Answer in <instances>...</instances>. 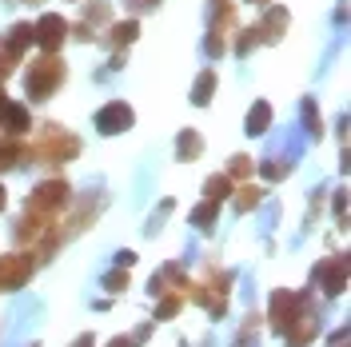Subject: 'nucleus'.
<instances>
[{"label": "nucleus", "instance_id": "obj_21", "mask_svg": "<svg viewBox=\"0 0 351 347\" xmlns=\"http://www.w3.org/2000/svg\"><path fill=\"white\" fill-rule=\"evenodd\" d=\"M300 112H304L307 136H311V140H319V136H324V124H319V108H315V100H311V96H304V100H300Z\"/></svg>", "mask_w": 351, "mask_h": 347}, {"label": "nucleus", "instance_id": "obj_18", "mask_svg": "<svg viewBox=\"0 0 351 347\" xmlns=\"http://www.w3.org/2000/svg\"><path fill=\"white\" fill-rule=\"evenodd\" d=\"M212 92H216V72L212 68H204L196 76V84H192V104L204 108V104H212Z\"/></svg>", "mask_w": 351, "mask_h": 347}, {"label": "nucleus", "instance_id": "obj_22", "mask_svg": "<svg viewBox=\"0 0 351 347\" xmlns=\"http://www.w3.org/2000/svg\"><path fill=\"white\" fill-rule=\"evenodd\" d=\"M16 64H21V52L8 40H0V80H8V76L16 72Z\"/></svg>", "mask_w": 351, "mask_h": 347}, {"label": "nucleus", "instance_id": "obj_23", "mask_svg": "<svg viewBox=\"0 0 351 347\" xmlns=\"http://www.w3.org/2000/svg\"><path fill=\"white\" fill-rule=\"evenodd\" d=\"M263 200L260 188H252V184H243V188H236V212H252L256 204Z\"/></svg>", "mask_w": 351, "mask_h": 347}, {"label": "nucleus", "instance_id": "obj_28", "mask_svg": "<svg viewBox=\"0 0 351 347\" xmlns=\"http://www.w3.org/2000/svg\"><path fill=\"white\" fill-rule=\"evenodd\" d=\"M256 44H260L256 28H243V32H240V40H236V56H247V52H252Z\"/></svg>", "mask_w": 351, "mask_h": 347}, {"label": "nucleus", "instance_id": "obj_32", "mask_svg": "<svg viewBox=\"0 0 351 347\" xmlns=\"http://www.w3.org/2000/svg\"><path fill=\"white\" fill-rule=\"evenodd\" d=\"M331 204H335V224H348V195L335 192L331 195Z\"/></svg>", "mask_w": 351, "mask_h": 347}, {"label": "nucleus", "instance_id": "obj_34", "mask_svg": "<svg viewBox=\"0 0 351 347\" xmlns=\"http://www.w3.org/2000/svg\"><path fill=\"white\" fill-rule=\"evenodd\" d=\"M140 344V339H136V335H120V339H112L108 347H136Z\"/></svg>", "mask_w": 351, "mask_h": 347}, {"label": "nucleus", "instance_id": "obj_16", "mask_svg": "<svg viewBox=\"0 0 351 347\" xmlns=\"http://www.w3.org/2000/svg\"><path fill=\"white\" fill-rule=\"evenodd\" d=\"M24 160H28V148L21 140H4L0 144V172H16V168H24Z\"/></svg>", "mask_w": 351, "mask_h": 347}, {"label": "nucleus", "instance_id": "obj_1", "mask_svg": "<svg viewBox=\"0 0 351 347\" xmlns=\"http://www.w3.org/2000/svg\"><path fill=\"white\" fill-rule=\"evenodd\" d=\"M64 76H68L64 60L40 52V60H32V64L24 68V96L28 100H52L60 92V84H64Z\"/></svg>", "mask_w": 351, "mask_h": 347}, {"label": "nucleus", "instance_id": "obj_3", "mask_svg": "<svg viewBox=\"0 0 351 347\" xmlns=\"http://www.w3.org/2000/svg\"><path fill=\"white\" fill-rule=\"evenodd\" d=\"M68 200H72V188H68L64 180H44V184H36V188H32L28 204H24V212L56 216L60 208H68Z\"/></svg>", "mask_w": 351, "mask_h": 347}, {"label": "nucleus", "instance_id": "obj_9", "mask_svg": "<svg viewBox=\"0 0 351 347\" xmlns=\"http://www.w3.org/2000/svg\"><path fill=\"white\" fill-rule=\"evenodd\" d=\"M307 296H295V291H276L271 296V304H267V320H271V331H280L284 335L287 327H291V320H295V311L304 307Z\"/></svg>", "mask_w": 351, "mask_h": 347}, {"label": "nucleus", "instance_id": "obj_13", "mask_svg": "<svg viewBox=\"0 0 351 347\" xmlns=\"http://www.w3.org/2000/svg\"><path fill=\"white\" fill-rule=\"evenodd\" d=\"M315 331H319V320H315V311L304 300V307H300V327H287L284 339H287V347H307L315 339Z\"/></svg>", "mask_w": 351, "mask_h": 347}, {"label": "nucleus", "instance_id": "obj_2", "mask_svg": "<svg viewBox=\"0 0 351 347\" xmlns=\"http://www.w3.org/2000/svg\"><path fill=\"white\" fill-rule=\"evenodd\" d=\"M80 152V140L64 132L60 124H44L40 128V140H36V160L44 164H68L72 156Z\"/></svg>", "mask_w": 351, "mask_h": 347}, {"label": "nucleus", "instance_id": "obj_19", "mask_svg": "<svg viewBox=\"0 0 351 347\" xmlns=\"http://www.w3.org/2000/svg\"><path fill=\"white\" fill-rule=\"evenodd\" d=\"M136 36H140V21H120V24H112V32H108V40L116 44L120 52H124Z\"/></svg>", "mask_w": 351, "mask_h": 347}, {"label": "nucleus", "instance_id": "obj_8", "mask_svg": "<svg viewBox=\"0 0 351 347\" xmlns=\"http://www.w3.org/2000/svg\"><path fill=\"white\" fill-rule=\"evenodd\" d=\"M311 280H315V287H319L324 296H339V291L348 287V260H343V256H328V260L315 267Z\"/></svg>", "mask_w": 351, "mask_h": 347}, {"label": "nucleus", "instance_id": "obj_20", "mask_svg": "<svg viewBox=\"0 0 351 347\" xmlns=\"http://www.w3.org/2000/svg\"><path fill=\"white\" fill-rule=\"evenodd\" d=\"M204 192H208L204 200H216V204H219V200H228V195L236 192V184H232V180H228L223 172H216V176H208V184H204Z\"/></svg>", "mask_w": 351, "mask_h": 347}, {"label": "nucleus", "instance_id": "obj_38", "mask_svg": "<svg viewBox=\"0 0 351 347\" xmlns=\"http://www.w3.org/2000/svg\"><path fill=\"white\" fill-rule=\"evenodd\" d=\"M4 100H8V96H4V88H0V104H4Z\"/></svg>", "mask_w": 351, "mask_h": 347}, {"label": "nucleus", "instance_id": "obj_24", "mask_svg": "<svg viewBox=\"0 0 351 347\" xmlns=\"http://www.w3.org/2000/svg\"><path fill=\"white\" fill-rule=\"evenodd\" d=\"M108 21H112L108 0H96V4H88V8H84V21H80V24L88 28V24H108Z\"/></svg>", "mask_w": 351, "mask_h": 347}, {"label": "nucleus", "instance_id": "obj_11", "mask_svg": "<svg viewBox=\"0 0 351 347\" xmlns=\"http://www.w3.org/2000/svg\"><path fill=\"white\" fill-rule=\"evenodd\" d=\"M232 28H236V4L232 0H208V32L228 40Z\"/></svg>", "mask_w": 351, "mask_h": 347}, {"label": "nucleus", "instance_id": "obj_4", "mask_svg": "<svg viewBox=\"0 0 351 347\" xmlns=\"http://www.w3.org/2000/svg\"><path fill=\"white\" fill-rule=\"evenodd\" d=\"M232 280H236L232 272H212V276H208L204 283H196V291H192V296H196V304H204V307H208V311L219 320V315L228 311L223 296L232 291Z\"/></svg>", "mask_w": 351, "mask_h": 347}, {"label": "nucleus", "instance_id": "obj_14", "mask_svg": "<svg viewBox=\"0 0 351 347\" xmlns=\"http://www.w3.org/2000/svg\"><path fill=\"white\" fill-rule=\"evenodd\" d=\"M199 156H204V136H199L196 128H184L176 136V160H180V164H192Z\"/></svg>", "mask_w": 351, "mask_h": 347}, {"label": "nucleus", "instance_id": "obj_35", "mask_svg": "<svg viewBox=\"0 0 351 347\" xmlns=\"http://www.w3.org/2000/svg\"><path fill=\"white\" fill-rule=\"evenodd\" d=\"M72 347H96V335H92V331H84V335H80Z\"/></svg>", "mask_w": 351, "mask_h": 347}, {"label": "nucleus", "instance_id": "obj_37", "mask_svg": "<svg viewBox=\"0 0 351 347\" xmlns=\"http://www.w3.org/2000/svg\"><path fill=\"white\" fill-rule=\"evenodd\" d=\"M4 204H8V195H4V188H0V212H4Z\"/></svg>", "mask_w": 351, "mask_h": 347}, {"label": "nucleus", "instance_id": "obj_33", "mask_svg": "<svg viewBox=\"0 0 351 347\" xmlns=\"http://www.w3.org/2000/svg\"><path fill=\"white\" fill-rule=\"evenodd\" d=\"M132 16H144V12H156L160 8V0H128Z\"/></svg>", "mask_w": 351, "mask_h": 347}, {"label": "nucleus", "instance_id": "obj_30", "mask_svg": "<svg viewBox=\"0 0 351 347\" xmlns=\"http://www.w3.org/2000/svg\"><path fill=\"white\" fill-rule=\"evenodd\" d=\"M260 172L267 176V180H284V176L291 172V164H284V160H271V164H260Z\"/></svg>", "mask_w": 351, "mask_h": 347}, {"label": "nucleus", "instance_id": "obj_25", "mask_svg": "<svg viewBox=\"0 0 351 347\" xmlns=\"http://www.w3.org/2000/svg\"><path fill=\"white\" fill-rule=\"evenodd\" d=\"M4 40H8V44H12V48L24 56V48L32 44V24H12V32H8Z\"/></svg>", "mask_w": 351, "mask_h": 347}, {"label": "nucleus", "instance_id": "obj_29", "mask_svg": "<svg viewBox=\"0 0 351 347\" xmlns=\"http://www.w3.org/2000/svg\"><path fill=\"white\" fill-rule=\"evenodd\" d=\"M204 52L216 60V56H223V52H228V40H223V36H216V32H208V40H204Z\"/></svg>", "mask_w": 351, "mask_h": 347}, {"label": "nucleus", "instance_id": "obj_31", "mask_svg": "<svg viewBox=\"0 0 351 347\" xmlns=\"http://www.w3.org/2000/svg\"><path fill=\"white\" fill-rule=\"evenodd\" d=\"M108 291H124V287H128V272H124V267H116V272H108Z\"/></svg>", "mask_w": 351, "mask_h": 347}, {"label": "nucleus", "instance_id": "obj_27", "mask_svg": "<svg viewBox=\"0 0 351 347\" xmlns=\"http://www.w3.org/2000/svg\"><path fill=\"white\" fill-rule=\"evenodd\" d=\"M180 307H184V296H176V291H172L168 300H160V307H156V320H172Z\"/></svg>", "mask_w": 351, "mask_h": 347}, {"label": "nucleus", "instance_id": "obj_15", "mask_svg": "<svg viewBox=\"0 0 351 347\" xmlns=\"http://www.w3.org/2000/svg\"><path fill=\"white\" fill-rule=\"evenodd\" d=\"M267 128H271V104H267V100H256V104L247 108L243 132H247V136H263Z\"/></svg>", "mask_w": 351, "mask_h": 347}, {"label": "nucleus", "instance_id": "obj_26", "mask_svg": "<svg viewBox=\"0 0 351 347\" xmlns=\"http://www.w3.org/2000/svg\"><path fill=\"white\" fill-rule=\"evenodd\" d=\"M228 180H232V184H236V180H247V176H252V156H232V164H228Z\"/></svg>", "mask_w": 351, "mask_h": 347}, {"label": "nucleus", "instance_id": "obj_7", "mask_svg": "<svg viewBox=\"0 0 351 347\" xmlns=\"http://www.w3.org/2000/svg\"><path fill=\"white\" fill-rule=\"evenodd\" d=\"M132 120H136V112H132L124 100H108L104 108L96 112V132H100V136H120V132L132 128Z\"/></svg>", "mask_w": 351, "mask_h": 347}, {"label": "nucleus", "instance_id": "obj_36", "mask_svg": "<svg viewBox=\"0 0 351 347\" xmlns=\"http://www.w3.org/2000/svg\"><path fill=\"white\" fill-rule=\"evenodd\" d=\"M335 347H348V331H335Z\"/></svg>", "mask_w": 351, "mask_h": 347}, {"label": "nucleus", "instance_id": "obj_6", "mask_svg": "<svg viewBox=\"0 0 351 347\" xmlns=\"http://www.w3.org/2000/svg\"><path fill=\"white\" fill-rule=\"evenodd\" d=\"M32 272H36V260L28 252L0 256V287H8V291H21L24 283L32 280Z\"/></svg>", "mask_w": 351, "mask_h": 347}, {"label": "nucleus", "instance_id": "obj_39", "mask_svg": "<svg viewBox=\"0 0 351 347\" xmlns=\"http://www.w3.org/2000/svg\"><path fill=\"white\" fill-rule=\"evenodd\" d=\"M252 4H267V0H252Z\"/></svg>", "mask_w": 351, "mask_h": 347}, {"label": "nucleus", "instance_id": "obj_5", "mask_svg": "<svg viewBox=\"0 0 351 347\" xmlns=\"http://www.w3.org/2000/svg\"><path fill=\"white\" fill-rule=\"evenodd\" d=\"M32 40L40 44V52L56 56V52H60V44L68 40V21H64V16H56V12H44L40 21L32 24Z\"/></svg>", "mask_w": 351, "mask_h": 347}, {"label": "nucleus", "instance_id": "obj_12", "mask_svg": "<svg viewBox=\"0 0 351 347\" xmlns=\"http://www.w3.org/2000/svg\"><path fill=\"white\" fill-rule=\"evenodd\" d=\"M0 128L8 132L12 140H21L24 132L32 128V116H28V108H24V104H12V100H4V104H0Z\"/></svg>", "mask_w": 351, "mask_h": 347}, {"label": "nucleus", "instance_id": "obj_10", "mask_svg": "<svg viewBox=\"0 0 351 347\" xmlns=\"http://www.w3.org/2000/svg\"><path fill=\"white\" fill-rule=\"evenodd\" d=\"M287 24H291V12L280 8V4H263V21L256 24V36L260 44H280L287 32Z\"/></svg>", "mask_w": 351, "mask_h": 347}, {"label": "nucleus", "instance_id": "obj_40", "mask_svg": "<svg viewBox=\"0 0 351 347\" xmlns=\"http://www.w3.org/2000/svg\"><path fill=\"white\" fill-rule=\"evenodd\" d=\"M28 4H36V0H28Z\"/></svg>", "mask_w": 351, "mask_h": 347}, {"label": "nucleus", "instance_id": "obj_17", "mask_svg": "<svg viewBox=\"0 0 351 347\" xmlns=\"http://www.w3.org/2000/svg\"><path fill=\"white\" fill-rule=\"evenodd\" d=\"M219 219V204L216 200H199L196 208H192V228H199V232H212Z\"/></svg>", "mask_w": 351, "mask_h": 347}]
</instances>
